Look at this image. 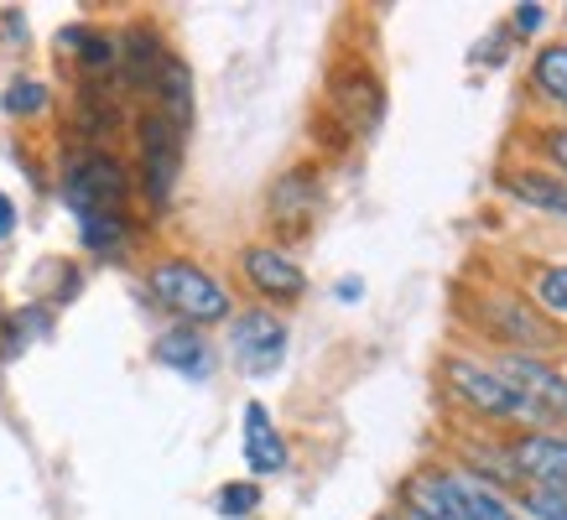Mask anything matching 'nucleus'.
<instances>
[{"label": "nucleus", "instance_id": "f257e3e1", "mask_svg": "<svg viewBox=\"0 0 567 520\" xmlns=\"http://www.w3.org/2000/svg\"><path fill=\"white\" fill-rule=\"evenodd\" d=\"M152 297L162 308L173 312L183 329H208V323H229L235 318V297L219 277H208L204 266L173 256V260H156L152 277H146Z\"/></svg>", "mask_w": 567, "mask_h": 520}, {"label": "nucleus", "instance_id": "f03ea898", "mask_svg": "<svg viewBox=\"0 0 567 520\" xmlns=\"http://www.w3.org/2000/svg\"><path fill=\"white\" fill-rule=\"evenodd\" d=\"M443 381H447V396L458 401L464 412L484 416V422H511V427H532V433L536 427H547V416L536 412L532 401L520 396L495 364L468 360V354H453V360L443 364Z\"/></svg>", "mask_w": 567, "mask_h": 520}, {"label": "nucleus", "instance_id": "7ed1b4c3", "mask_svg": "<svg viewBox=\"0 0 567 520\" xmlns=\"http://www.w3.org/2000/svg\"><path fill=\"white\" fill-rule=\"evenodd\" d=\"M63 198L69 208L79 214V225L84 219H125V198H131V177L115 156L104 152H84L69 162V173H63Z\"/></svg>", "mask_w": 567, "mask_h": 520}, {"label": "nucleus", "instance_id": "20e7f679", "mask_svg": "<svg viewBox=\"0 0 567 520\" xmlns=\"http://www.w3.org/2000/svg\"><path fill=\"white\" fill-rule=\"evenodd\" d=\"M480 323H484V333H489L495 344H505L511 354H532L536 360V349L557 344V323L542 318V312H536L532 302H520V297H489V302H480Z\"/></svg>", "mask_w": 567, "mask_h": 520}, {"label": "nucleus", "instance_id": "39448f33", "mask_svg": "<svg viewBox=\"0 0 567 520\" xmlns=\"http://www.w3.org/2000/svg\"><path fill=\"white\" fill-rule=\"evenodd\" d=\"M229 360L240 364L245 375H271L276 364L287 360V323L266 308L235 312L229 318Z\"/></svg>", "mask_w": 567, "mask_h": 520}, {"label": "nucleus", "instance_id": "423d86ee", "mask_svg": "<svg viewBox=\"0 0 567 520\" xmlns=\"http://www.w3.org/2000/svg\"><path fill=\"white\" fill-rule=\"evenodd\" d=\"M505 458H511L520 485L567 495V433H547V427L520 433L505 443Z\"/></svg>", "mask_w": 567, "mask_h": 520}, {"label": "nucleus", "instance_id": "0eeeda50", "mask_svg": "<svg viewBox=\"0 0 567 520\" xmlns=\"http://www.w3.org/2000/svg\"><path fill=\"white\" fill-rule=\"evenodd\" d=\"M177 162H183V131H177L167 115H146L141 121V177H146V198L156 208L173 198L177 183Z\"/></svg>", "mask_w": 567, "mask_h": 520}, {"label": "nucleus", "instance_id": "6e6552de", "mask_svg": "<svg viewBox=\"0 0 567 520\" xmlns=\"http://www.w3.org/2000/svg\"><path fill=\"white\" fill-rule=\"evenodd\" d=\"M240 277L250 281V292L266 297V302H297V297L308 292V271H302L281 245H245Z\"/></svg>", "mask_w": 567, "mask_h": 520}, {"label": "nucleus", "instance_id": "1a4fd4ad", "mask_svg": "<svg viewBox=\"0 0 567 520\" xmlns=\"http://www.w3.org/2000/svg\"><path fill=\"white\" fill-rule=\"evenodd\" d=\"M495 370L511 385H516L520 396L532 401V406L547 416V422H567V375L557 370V364L532 360V354H505Z\"/></svg>", "mask_w": 567, "mask_h": 520}, {"label": "nucleus", "instance_id": "9d476101", "mask_svg": "<svg viewBox=\"0 0 567 520\" xmlns=\"http://www.w3.org/2000/svg\"><path fill=\"white\" fill-rule=\"evenodd\" d=\"M333 110L344 115L349 131H375L380 115H385V89L364 63L333 73Z\"/></svg>", "mask_w": 567, "mask_h": 520}, {"label": "nucleus", "instance_id": "9b49d317", "mask_svg": "<svg viewBox=\"0 0 567 520\" xmlns=\"http://www.w3.org/2000/svg\"><path fill=\"white\" fill-rule=\"evenodd\" d=\"M401 516L406 520H474L464 510V500L447 489L443 468H422L401 485Z\"/></svg>", "mask_w": 567, "mask_h": 520}, {"label": "nucleus", "instance_id": "f8f14e48", "mask_svg": "<svg viewBox=\"0 0 567 520\" xmlns=\"http://www.w3.org/2000/svg\"><path fill=\"white\" fill-rule=\"evenodd\" d=\"M318 214V167H292L271 188V219L281 229H308Z\"/></svg>", "mask_w": 567, "mask_h": 520}, {"label": "nucleus", "instance_id": "ddd939ff", "mask_svg": "<svg viewBox=\"0 0 567 520\" xmlns=\"http://www.w3.org/2000/svg\"><path fill=\"white\" fill-rule=\"evenodd\" d=\"M245 464H250V474H260V479L287 468V443H281L271 412H266L260 401L245 406Z\"/></svg>", "mask_w": 567, "mask_h": 520}, {"label": "nucleus", "instance_id": "4468645a", "mask_svg": "<svg viewBox=\"0 0 567 520\" xmlns=\"http://www.w3.org/2000/svg\"><path fill=\"white\" fill-rule=\"evenodd\" d=\"M156 364H167V370H177V375H188V381H204L208 370H214V349H208V339L198 329H167L162 339H156Z\"/></svg>", "mask_w": 567, "mask_h": 520}, {"label": "nucleus", "instance_id": "2eb2a0df", "mask_svg": "<svg viewBox=\"0 0 567 520\" xmlns=\"http://www.w3.org/2000/svg\"><path fill=\"white\" fill-rule=\"evenodd\" d=\"M526 287H532V302L542 318L567 323V260H532Z\"/></svg>", "mask_w": 567, "mask_h": 520}, {"label": "nucleus", "instance_id": "dca6fc26", "mask_svg": "<svg viewBox=\"0 0 567 520\" xmlns=\"http://www.w3.org/2000/svg\"><path fill=\"white\" fill-rule=\"evenodd\" d=\"M532 89L551 110L567 115V42H547V48L532 58Z\"/></svg>", "mask_w": 567, "mask_h": 520}, {"label": "nucleus", "instance_id": "f3484780", "mask_svg": "<svg viewBox=\"0 0 567 520\" xmlns=\"http://www.w3.org/2000/svg\"><path fill=\"white\" fill-rule=\"evenodd\" d=\"M63 42H69V48H79V63H84V69L94 73V79H100V73H110L115 63H121V48H115V42H110L104 32L73 27V32H63Z\"/></svg>", "mask_w": 567, "mask_h": 520}, {"label": "nucleus", "instance_id": "a211bd4d", "mask_svg": "<svg viewBox=\"0 0 567 520\" xmlns=\"http://www.w3.org/2000/svg\"><path fill=\"white\" fill-rule=\"evenodd\" d=\"M214 510L229 520H245V516H256L260 510V485L256 479H240V485H224L219 495H214Z\"/></svg>", "mask_w": 567, "mask_h": 520}, {"label": "nucleus", "instance_id": "6ab92c4d", "mask_svg": "<svg viewBox=\"0 0 567 520\" xmlns=\"http://www.w3.org/2000/svg\"><path fill=\"white\" fill-rule=\"evenodd\" d=\"M516 505L526 520H567V495H551V489H532L520 485L516 489Z\"/></svg>", "mask_w": 567, "mask_h": 520}, {"label": "nucleus", "instance_id": "aec40b11", "mask_svg": "<svg viewBox=\"0 0 567 520\" xmlns=\"http://www.w3.org/2000/svg\"><path fill=\"white\" fill-rule=\"evenodd\" d=\"M6 110H11V115H37V110H48V89L32 84V79H21V84L6 89Z\"/></svg>", "mask_w": 567, "mask_h": 520}, {"label": "nucleus", "instance_id": "412c9836", "mask_svg": "<svg viewBox=\"0 0 567 520\" xmlns=\"http://www.w3.org/2000/svg\"><path fill=\"white\" fill-rule=\"evenodd\" d=\"M542 146H547L551 173H557V177H567V121H563V125H551L547 136H542Z\"/></svg>", "mask_w": 567, "mask_h": 520}, {"label": "nucleus", "instance_id": "4be33fe9", "mask_svg": "<svg viewBox=\"0 0 567 520\" xmlns=\"http://www.w3.org/2000/svg\"><path fill=\"white\" fill-rule=\"evenodd\" d=\"M542 21H547V6H516V11H511V27H516V37L542 32Z\"/></svg>", "mask_w": 567, "mask_h": 520}, {"label": "nucleus", "instance_id": "5701e85b", "mask_svg": "<svg viewBox=\"0 0 567 520\" xmlns=\"http://www.w3.org/2000/svg\"><path fill=\"white\" fill-rule=\"evenodd\" d=\"M11 229H17V204L0 193V240H11Z\"/></svg>", "mask_w": 567, "mask_h": 520}, {"label": "nucleus", "instance_id": "b1692460", "mask_svg": "<svg viewBox=\"0 0 567 520\" xmlns=\"http://www.w3.org/2000/svg\"><path fill=\"white\" fill-rule=\"evenodd\" d=\"M360 292H364L360 281H339V297H344V302H354V297H360Z\"/></svg>", "mask_w": 567, "mask_h": 520}, {"label": "nucleus", "instance_id": "393cba45", "mask_svg": "<svg viewBox=\"0 0 567 520\" xmlns=\"http://www.w3.org/2000/svg\"><path fill=\"white\" fill-rule=\"evenodd\" d=\"M375 520H406V516H401V510H391V516H375Z\"/></svg>", "mask_w": 567, "mask_h": 520}, {"label": "nucleus", "instance_id": "a878e982", "mask_svg": "<svg viewBox=\"0 0 567 520\" xmlns=\"http://www.w3.org/2000/svg\"><path fill=\"white\" fill-rule=\"evenodd\" d=\"M563 17H567V11H563Z\"/></svg>", "mask_w": 567, "mask_h": 520}]
</instances>
